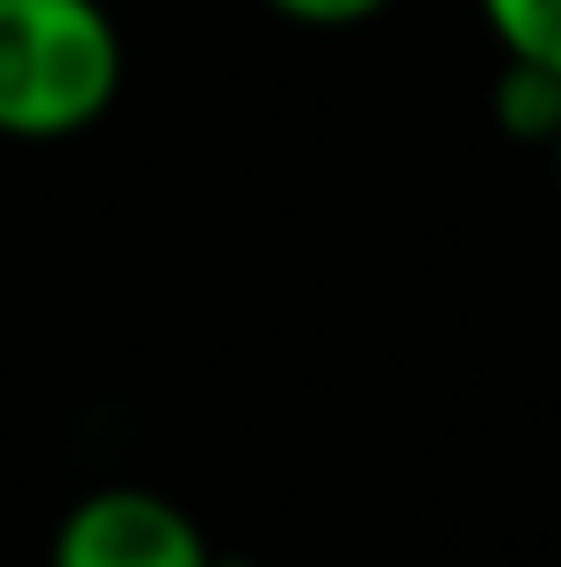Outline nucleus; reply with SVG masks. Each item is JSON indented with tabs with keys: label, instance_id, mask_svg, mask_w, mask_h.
I'll use <instances>...</instances> for the list:
<instances>
[{
	"label": "nucleus",
	"instance_id": "obj_4",
	"mask_svg": "<svg viewBox=\"0 0 561 567\" xmlns=\"http://www.w3.org/2000/svg\"><path fill=\"white\" fill-rule=\"evenodd\" d=\"M476 14L504 58L561 72V0H476Z\"/></svg>",
	"mask_w": 561,
	"mask_h": 567
},
{
	"label": "nucleus",
	"instance_id": "obj_3",
	"mask_svg": "<svg viewBox=\"0 0 561 567\" xmlns=\"http://www.w3.org/2000/svg\"><path fill=\"white\" fill-rule=\"evenodd\" d=\"M554 123H561V72L504 58V65H497V130H504L511 144H540V152H548Z\"/></svg>",
	"mask_w": 561,
	"mask_h": 567
},
{
	"label": "nucleus",
	"instance_id": "obj_5",
	"mask_svg": "<svg viewBox=\"0 0 561 567\" xmlns=\"http://www.w3.org/2000/svg\"><path fill=\"white\" fill-rule=\"evenodd\" d=\"M259 8H274L280 22H303V29H360L389 0H259Z\"/></svg>",
	"mask_w": 561,
	"mask_h": 567
},
{
	"label": "nucleus",
	"instance_id": "obj_1",
	"mask_svg": "<svg viewBox=\"0 0 561 567\" xmlns=\"http://www.w3.org/2000/svg\"><path fill=\"white\" fill-rule=\"evenodd\" d=\"M123 29L101 0H0V137L65 144L123 94Z\"/></svg>",
	"mask_w": 561,
	"mask_h": 567
},
{
	"label": "nucleus",
	"instance_id": "obj_2",
	"mask_svg": "<svg viewBox=\"0 0 561 567\" xmlns=\"http://www.w3.org/2000/svg\"><path fill=\"white\" fill-rule=\"evenodd\" d=\"M51 567H216V546L173 496L144 482H109L58 517Z\"/></svg>",
	"mask_w": 561,
	"mask_h": 567
},
{
	"label": "nucleus",
	"instance_id": "obj_6",
	"mask_svg": "<svg viewBox=\"0 0 561 567\" xmlns=\"http://www.w3.org/2000/svg\"><path fill=\"white\" fill-rule=\"evenodd\" d=\"M548 158H554V181H561V123H554V137H548Z\"/></svg>",
	"mask_w": 561,
	"mask_h": 567
}]
</instances>
